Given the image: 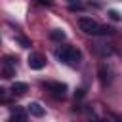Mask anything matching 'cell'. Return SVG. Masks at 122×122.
<instances>
[{"mask_svg": "<svg viewBox=\"0 0 122 122\" xmlns=\"http://www.w3.org/2000/svg\"><path fill=\"white\" fill-rule=\"evenodd\" d=\"M107 74H109V71H107L105 67H101V69H99V76H101V82H103V84H107V82H109Z\"/></svg>", "mask_w": 122, "mask_h": 122, "instance_id": "9", "label": "cell"}, {"mask_svg": "<svg viewBox=\"0 0 122 122\" xmlns=\"http://www.w3.org/2000/svg\"><path fill=\"white\" fill-rule=\"evenodd\" d=\"M38 2H40V4H46V6H50V4H51V0H38Z\"/></svg>", "mask_w": 122, "mask_h": 122, "instance_id": "13", "label": "cell"}, {"mask_svg": "<svg viewBox=\"0 0 122 122\" xmlns=\"http://www.w3.org/2000/svg\"><path fill=\"white\" fill-rule=\"evenodd\" d=\"M46 88H48V90L51 92V95H55V97H63L65 92H67V86L61 84V82H46Z\"/></svg>", "mask_w": 122, "mask_h": 122, "instance_id": "4", "label": "cell"}, {"mask_svg": "<svg viewBox=\"0 0 122 122\" xmlns=\"http://www.w3.org/2000/svg\"><path fill=\"white\" fill-rule=\"evenodd\" d=\"M50 38H53V40H65V32L61 29H55V30L50 32Z\"/></svg>", "mask_w": 122, "mask_h": 122, "instance_id": "8", "label": "cell"}, {"mask_svg": "<svg viewBox=\"0 0 122 122\" xmlns=\"http://www.w3.org/2000/svg\"><path fill=\"white\" fill-rule=\"evenodd\" d=\"M27 112H29V114H32V116H36V118H40V116H44V114H46L44 107H42L40 103H36V101H32V103H29V105H27Z\"/></svg>", "mask_w": 122, "mask_h": 122, "instance_id": "5", "label": "cell"}, {"mask_svg": "<svg viewBox=\"0 0 122 122\" xmlns=\"http://www.w3.org/2000/svg\"><path fill=\"white\" fill-rule=\"evenodd\" d=\"M78 27H80V30H84L88 34H111L112 32L111 27H105V25L97 23L92 17H80L78 19Z\"/></svg>", "mask_w": 122, "mask_h": 122, "instance_id": "1", "label": "cell"}, {"mask_svg": "<svg viewBox=\"0 0 122 122\" xmlns=\"http://www.w3.org/2000/svg\"><path fill=\"white\" fill-rule=\"evenodd\" d=\"M27 63H29V67H30V69L40 71V69H44V67H46V57H44L42 53H30V55H29V59H27Z\"/></svg>", "mask_w": 122, "mask_h": 122, "instance_id": "3", "label": "cell"}, {"mask_svg": "<svg viewBox=\"0 0 122 122\" xmlns=\"http://www.w3.org/2000/svg\"><path fill=\"white\" fill-rule=\"evenodd\" d=\"M10 122H11V120H10Z\"/></svg>", "mask_w": 122, "mask_h": 122, "instance_id": "15", "label": "cell"}, {"mask_svg": "<svg viewBox=\"0 0 122 122\" xmlns=\"http://www.w3.org/2000/svg\"><path fill=\"white\" fill-rule=\"evenodd\" d=\"M17 40H19V42H21V44H23V48H29V46H30V42H29V40H27V38H23V36H19V38H17Z\"/></svg>", "mask_w": 122, "mask_h": 122, "instance_id": "11", "label": "cell"}, {"mask_svg": "<svg viewBox=\"0 0 122 122\" xmlns=\"http://www.w3.org/2000/svg\"><path fill=\"white\" fill-rule=\"evenodd\" d=\"M57 59L69 67H74L80 63V51L72 46H63L61 50H57Z\"/></svg>", "mask_w": 122, "mask_h": 122, "instance_id": "2", "label": "cell"}, {"mask_svg": "<svg viewBox=\"0 0 122 122\" xmlns=\"http://www.w3.org/2000/svg\"><path fill=\"white\" fill-rule=\"evenodd\" d=\"M27 90H29V86L25 82H13V86H11V92L13 93H25Z\"/></svg>", "mask_w": 122, "mask_h": 122, "instance_id": "6", "label": "cell"}, {"mask_svg": "<svg viewBox=\"0 0 122 122\" xmlns=\"http://www.w3.org/2000/svg\"><path fill=\"white\" fill-rule=\"evenodd\" d=\"M109 15H111V19H114V21H118V19H120L118 11H114V10H111V11H109Z\"/></svg>", "mask_w": 122, "mask_h": 122, "instance_id": "10", "label": "cell"}, {"mask_svg": "<svg viewBox=\"0 0 122 122\" xmlns=\"http://www.w3.org/2000/svg\"><path fill=\"white\" fill-rule=\"evenodd\" d=\"M6 97H8L6 90H4V88H0V101H6Z\"/></svg>", "mask_w": 122, "mask_h": 122, "instance_id": "12", "label": "cell"}, {"mask_svg": "<svg viewBox=\"0 0 122 122\" xmlns=\"http://www.w3.org/2000/svg\"><path fill=\"white\" fill-rule=\"evenodd\" d=\"M69 2H78V0H69Z\"/></svg>", "mask_w": 122, "mask_h": 122, "instance_id": "14", "label": "cell"}, {"mask_svg": "<svg viewBox=\"0 0 122 122\" xmlns=\"http://www.w3.org/2000/svg\"><path fill=\"white\" fill-rule=\"evenodd\" d=\"M11 122H25V112H23V109H15L13 111V116H11Z\"/></svg>", "mask_w": 122, "mask_h": 122, "instance_id": "7", "label": "cell"}]
</instances>
